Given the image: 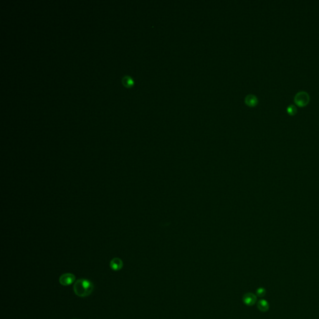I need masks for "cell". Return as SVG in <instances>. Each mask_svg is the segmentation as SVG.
Wrapping results in <instances>:
<instances>
[{
  "label": "cell",
  "instance_id": "6da1fadb",
  "mask_svg": "<svg viewBox=\"0 0 319 319\" xmlns=\"http://www.w3.org/2000/svg\"><path fill=\"white\" fill-rule=\"evenodd\" d=\"M94 287V285L90 281L80 279L76 281L74 285V291L79 297H85L92 294Z\"/></svg>",
  "mask_w": 319,
  "mask_h": 319
},
{
  "label": "cell",
  "instance_id": "7a4b0ae2",
  "mask_svg": "<svg viewBox=\"0 0 319 319\" xmlns=\"http://www.w3.org/2000/svg\"><path fill=\"white\" fill-rule=\"evenodd\" d=\"M310 101V96L307 92L300 91L294 97L295 103L299 107L307 106Z\"/></svg>",
  "mask_w": 319,
  "mask_h": 319
},
{
  "label": "cell",
  "instance_id": "3957f363",
  "mask_svg": "<svg viewBox=\"0 0 319 319\" xmlns=\"http://www.w3.org/2000/svg\"><path fill=\"white\" fill-rule=\"evenodd\" d=\"M75 279V277L73 274L66 273L63 274L59 278V283L63 285H69L72 284Z\"/></svg>",
  "mask_w": 319,
  "mask_h": 319
},
{
  "label": "cell",
  "instance_id": "277c9868",
  "mask_svg": "<svg viewBox=\"0 0 319 319\" xmlns=\"http://www.w3.org/2000/svg\"><path fill=\"white\" fill-rule=\"evenodd\" d=\"M243 302L248 306H252L257 302V296L253 293L248 292L244 295L243 297Z\"/></svg>",
  "mask_w": 319,
  "mask_h": 319
},
{
  "label": "cell",
  "instance_id": "5b68a950",
  "mask_svg": "<svg viewBox=\"0 0 319 319\" xmlns=\"http://www.w3.org/2000/svg\"><path fill=\"white\" fill-rule=\"evenodd\" d=\"M110 266L113 271H120L123 267V262L120 258L115 257L111 260Z\"/></svg>",
  "mask_w": 319,
  "mask_h": 319
},
{
  "label": "cell",
  "instance_id": "8992f818",
  "mask_svg": "<svg viewBox=\"0 0 319 319\" xmlns=\"http://www.w3.org/2000/svg\"><path fill=\"white\" fill-rule=\"evenodd\" d=\"M245 103L249 107L256 106L258 103V99L257 97L252 94L248 95L245 98Z\"/></svg>",
  "mask_w": 319,
  "mask_h": 319
},
{
  "label": "cell",
  "instance_id": "52a82bcc",
  "mask_svg": "<svg viewBox=\"0 0 319 319\" xmlns=\"http://www.w3.org/2000/svg\"><path fill=\"white\" fill-rule=\"evenodd\" d=\"M257 307L260 311L262 312H266L269 309V304L266 300L261 299L258 301L257 304Z\"/></svg>",
  "mask_w": 319,
  "mask_h": 319
},
{
  "label": "cell",
  "instance_id": "ba28073f",
  "mask_svg": "<svg viewBox=\"0 0 319 319\" xmlns=\"http://www.w3.org/2000/svg\"><path fill=\"white\" fill-rule=\"evenodd\" d=\"M122 83L127 88H130L134 86V81L133 79L129 75H125L122 79Z\"/></svg>",
  "mask_w": 319,
  "mask_h": 319
},
{
  "label": "cell",
  "instance_id": "9c48e42d",
  "mask_svg": "<svg viewBox=\"0 0 319 319\" xmlns=\"http://www.w3.org/2000/svg\"><path fill=\"white\" fill-rule=\"evenodd\" d=\"M287 112L291 115H294L296 114L297 112V107H295V105L294 104H290L289 105V106L287 107Z\"/></svg>",
  "mask_w": 319,
  "mask_h": 319
},
{
  "label": "cell",
  "instance_id": "30bf717a",
  "mask_svg": "<svg viewBox=\"0 0 319 319\" xmlns=\"http://www.w3.org/2000/svg\"><path fill=\"white\" fill-rule=\"evenodd\" d=\"M256 295L259 297H263L266 295V290L264 287H259L256 290Z\"/></svg>",
  "mask_w": 319,
  "mask_h": 319
}]
</instances>
